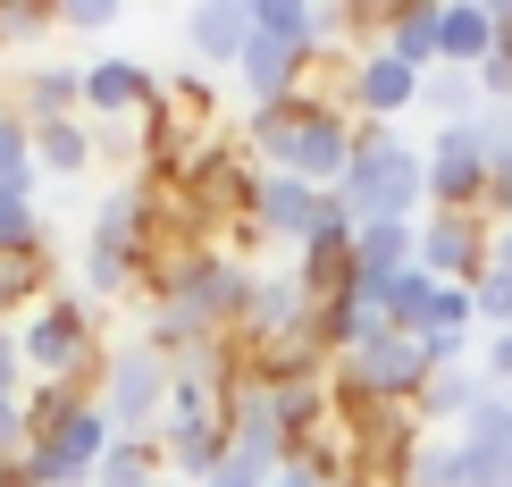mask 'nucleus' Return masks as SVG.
Segmentation results:
<instances>
[{
	"label": "nucleus",
	"mask_w": 512,
	"mask_h": 487,
	"mask_svg": "<svg viewBox=\"0 0 512 487\" xmlns=\"http://www.w3.org/2000/svg\"><path fill=\"white\" fill-rule=\"evenodd\" d=\"M110 446L118 437L84 387H26V454H17V471L34 487H93Z\"/></svg>",
	"instance_id": "obj_1"
},
{
	"label": "nucleus",
	"mask_w": 512,
	"mask_h": 487,
	"mask_svg": "<svg viewBox=\"0 0 512 487\" xmlns=\"http://www.w3.org/2000/svg\"><path fill=\"white\" fill-rule=\"evenodd\" d=\"M420 202H429L420 143H403V135H387V126H370V135L353 143V168L336 177V210H345L353 227H420Z\"/></svg>",
	"instance_id": "obj_2"
},
{
	"label": "nucleus",
	"mask_w": 512,
	"mask_h": 487,
	"mask_svg": "<svg viewBox=\"0 0 512 487\" xmlns=\"http://www.w3.org/2000/svg\"><path fill=\"white\" fill-rule=\"evenodd\" d=\"M17 362H26L34 387H84V370L101 362L93 303L84 294H42L26 320H17Z\"/></svg>",
	"instance_id": "obj_3"
},
{
	"label": "nucleus",
	"mask_w": 512,
	"mask_h": 487,
	"mask_svg": "<svg viewBox=\"0 0 512 487\" xmlns=\"http://www.w3.org/2000/svg\"><path fill=\"white\" fill-rule=\"evenodd\" d=\"M101 420H110V437H160V412H168V362L152 345H118L101 353Z\"/></svg>",
	"instance_id": "obj_4"
},
{
	"label": "nucleus",
	"mask_w": 512,
	"mask_h": 487,
	"mask_svg": "<svg viewBox=\"0 0 512 487\" xmlns=\"http://www.w3.org/2000/svg\"><path fill=\"white\" fill-rule=\"evenodd\" d=\"M412 269H429L437 286L471 294L487 278V219H462V210H420L412 227Z\"/></svg>",
	"instance_id": "obj_5"
},
{
	"label": "nucleus",
	"mask_w": 512,
	"mask_h": 487,
	"mask_svg": "<svg viewBox=\"0 0 512 487\" xmlns=\"http://www.w3.org/2000/svg\"><path fill=\"white\" fill-rule=\"evenodd\" d=\"M420 177H429V210H462V219H479L487 202V152H479V126H437L429 152H420Z\"/></svg>",
	"instance_id": "obj_6"
},
{
	"label": "nucleus",
	"mask_w": 512,
	"mask_h": 487,
	"mask_svg": "<svg viewBox=\"0 0 512 487\" xmlns=\"http://www.w3.org/2000/svg\"><path fill=\"white\" fill-rule=\"evenodd\" d=\"M429 353H420V336H378V345L345 353V387L353 404H420V387H429Z\"/></svg>",
	"instance_id": "obj_7"
},
{
	"label": "nucleus",
	"mask_w": 512,
	"mask_h": 487,
	"mask_svg": "<svg viewBox=\"0 0 512 487\" xmlns=\"http://www.w3.org/2000/svg\"><path fill=\"white\" fill-rule=\"evenodd\" d=\"M84 118H101V126H118V118H152V101H160V76L143 68V59H126V51H110V59H84Z\"/></svg>",
	"instance_id": "obj_8"
},
{
	"label": "nucleus",
	"mask_w": 512,
	"mask_h": 487,
	"mask_svg": "<svg viewBox=\"0 0 512 487\" xmlns=\"http://www.w3.org/2000/svg\"><path fill=\"white\" fill-rule=\"evenodd\" d=\"M244 219L261 227V236H277V244H311V227L328 219V194H319V185H303V177H277V168H261V177H252Z\"/></svg>",
	"instance_id": "obj_9"
},
{
	"label": "nucleus",
	"mask_w": 512,
	"mask_h": 487,
	"mask_svg": "<svg viewBox=\"0 0 512 487\" xmlns=\"http://www.w3.org/2000/svg\"><path fill=\"white\" fill-rule=\"evenodd\" d=\"M345 101H353V110L370 118V126H387V118H403V110L420 101V76L403 68L395 51H378V42H370V51H361L353 68H345Z\"/></svg>",
	"instance_id": "obj_10"
},
{
	"label": "nucleus",
	"mask_w": 512,
	"mask_h": 487,
	"mask_svg": "<svg viewBox=\"0 0 512 487\" xmlns=\"http://www.w3.org/2000/svg\"><path fill=\"white\" fill-rule=\"evenodd\" d=\"M0 101H9L17 126H59V118L84 110V76L59 68V59H34V68H17V84H9Z\"/></svg>",
	"instance_id": "obj_11"
},
{
	"label": "nucleus",
	"mask_w": 512,
	"mask_h": 487,
	"mask_svg": "<svg viewBox=\"0 0 512 487\" xmlns=\"http://www.w3.org/2000/svg\"><path fill=\"white\" fill-rule=\"evenodd\" d=\"M462 454L479 462L487 487H512V387H487L471 412H462Z\"/></svg>",
	"instance_id": "obj_12"
},
{
	"label": "nucleus",
	"mask_w": 512,
	"mask_h": 487,
	"mask_svg": "<svg viewBox=\"0 0 512 487\" xmlns=\"http://www.w3.org/2000/svg\"><path fill=\"white\" fill-rule=\"evenodd\" d=\"M252 42V0H202L194 17H185V51L202 59V68H236Z\"/></svg>",
	"instance_id": "obj_13"
},
{
	"label": "nucleus",
	"mask_w": 512,
	"mask_h": 487,
	"mask_svg": "<svg viewBox=\"0 0 512 487\" xmlns=\"http://www.w3.org/2000/svg\"><path fill=\"white\" fill-rule=\"evenodd\" d=\"M487 51H496V9H487V0H445L437 9V68L471 76Z\"/></svg>",
	"instance_id": "obj_14"
},
{
	"label": "nucleus",
	"mask_w": 512,
	"mask_h": 487,
	"mask_svg": "<svg viewBox=\"0 0 512 487\" xmlns=\"http://www.w3.org/2000/svg\"><path fill=\"white\" fill-rule=\"evenodd\" d=\"M303 68H311V59H303V51H286V42H269V34H252V42H244V59H236L252 110H277L286 93H303Z\"/></svg>",
	"instance_id": "obj_15"
},
{
	"label": "nucleus",
	"mask_w": 512,
	"mask_h": 487,
	"mask_svg": "<svg viewBox=\"0 0 512 487\" xmlns=\"http://www.w3.org/2000/svg\"><path fill=\"white\" fill-rule=\"evenodd\" d=\"M412 269V227H353V286H387Z\"/></svg>",
	"instance_id": "obj_16"
},
{
	"label": "nucleus",
	"mask_w": 512,
	"mask_h": 487,
	"mask_svg": "<svg viewBox=\"0 0 512 487\" xmlns=\"http://www.w3.org/2000/svg\"><path fill=\"white\" fill-rule=\"evenodd\" d=\"M93 152H101V135H93L84 118L34 126V168H42V177H84V168H93Z\"/></svg>",
	"instance_id": "obj_17"
},
{
	"label": "nucleus",
	"mask_w": 512,
	"mask_h": 487,
	"mask_svg": "<svg viewBox=\"0 0 512 487\" xmlns=\"http://www.w3.org/2000/svg\"><path fill=\"white\" fill-rule=\"evenodd\" d=\"M51 294V252H0V328H17Z\"/></svg>",
	"instance_id": "obj_18"
},
{
	"label": "nucleus",
	"mask_w": 512,
	"mask_h": 487,
	"mask_svg": "<svg viewBox=\"0 0 512 487\" xmlns=\"http://www.w3.org/2000/svg\"><path fill=\"white\" fill-rule=\"evenodd\" d=\"M378 51H395L412 76L437 68V9H395L387 26H378Z\"/></svg>",
	"instance_id": "obj_19"
},
{
	"label": "nucleus",
	"mask_w": 512,
	"mask_h": 487,
	"mask_svg": "<svg viewBox=\"0 0 512 487\" xmlns=\"http://www.w3.org/2000/svg\"><path fill=\"white\" fill-rule=\"evenodd\" d=\"M93 487H160V446L152 437H118V446L101 454Z\"/></svg>",
	"instance_id": "obj_20"
},
{
	"label": "nucleus",
	"mask_w": 512,
	"mask_h": 487,
	"mask_svg": "<svg viewBox=\"0 0 512 487\" xmlns=\"http://www.w3.org/2000/svg\"><path fill=\"white\" fill-rule=\"evenodd\" d=\"M479 395H487V378H471V370H437L429 387H420V404H412V412H420V420H462Z\"/></svg>",
	"instance_id": "obj_21"
},
{
	"label": "nucleus",
	"mask_w": 512,
	"mask_h": 487,
	"mask_svg": "<svg viewBox=\"0 0 512 487\" xmlns=\"http://www.w3.org/2000/svg\"><path fill=\"white\" fill-rule=\"evenodd\" d=\"M34 185H42V168H34V126L0 118V194H26V202H34Z\"/></svg>",
	"instance_id": "obj_22"
},
{
	"label": "nucleus",
	"mask_w": 512,
	"mask_h": 487,
	"mask_svg": "<svg viewBox=\"0 0 512 487\" xmlns=\"http://www.w3.org/2000/svg\"><path fill=\"white\" fill-rule=\"evenodd\" d=\"M471 101H479V84L462 76V68H429V76H420V110H437L445 126H462V110H471Z\"/></svg>",
	"instance_id": "obj_23"
},
{
	"label": "nucleus",
	"mask_w": 512,
	"mask_h": 487,
	"mask_svg": "<svg viewBox=\"0 0 512 487\" xmlns=\"http://www.w3.org/2000/svg\"><path fill=\"white\" fill-rule=\"evenodd\" d=\"M0 252H42V210L26 194H0Z\"/></svg>",
	"instance_id": "obj_24"
},
{
	"label": "nucleus",
	"mask_w": 512,
	"mask_h": 487,
	"mask_svg": "<svg viewBox=\"0 0 512 487\" xmlns=\"http://www.w3.org/2000/svg\"><path fill=\"white\" fill-rule=\"evenodd\" d=\"M471 320H487V328H512V278H504V269H487V278L471 286Z\"/></svg>",
	"instance_id": "obj_25"
},
{
	"label": "nucleus",
	"mask_w": 512,
	"mask_h": 487,
	"mask_svg": "<svg viewBox=\"0 0 512 487\" xmlns=\"http://www.w3.org/2000/svg\"><path fill=\"white\" fill-rule=\"evenodd\" d=\"M51 17H59L68 34H110V26H118V0H68V9H51Z\"/></svg>",
	"instance_id": "obj_26"
},
{
	"label": "nucleus",
	"mask_w": 512,
	"mask_h": 487,
	"mask_svg": "<svg viewBox=\"0 0 512 487\" xmlns=\"http://www.w3.org/2000/svg\"><path fill=\"white\" fill-rule=\"evenodd\" d=\"M59 17L51 9H0V42H34V34H51Z\"/></svg>",
	"instance_id": "obj_27"
},
{
	"label": "nucleus",
	"mask_w": 512,
	"mask_h": 487,
	"mask_svg": "<svg viewBox=\"0 0 512 487\" xmlns=\"http://www.w3.org/2000/svg\"><path fill=\"white\" fill-rule=\"evenodd\" d=\"M26 395V362H17V328H0V404Z\"/></svg>",
	"instance_id": "obj_28"
},
{
	"label": "nucleus",
	"mask_w": 512,
	"mask_h": 487,
	"mask_svg": "<svg viewBox=\"0 0 512 487\" xmlns=\"http://www.w3.org/2000/svg\"><path fill=\"white\" fill-rule=\"evenodd\" d=\"M487 378H496V387H512V328L487 336Z\"/></svg>",
	"instance_id": "obj_29"
},
{
	"label": "nucleus",
	"mask_w": 512,
	"mask_h": 487,
	"mask_svg": "<svg viewBox=\"0 0 512 487\" xmlns=\"http://www.w3.org/2000/svg\"><path fill=\"white\" fill-rule=\"evenodd\" d=\"M0 487H34L26 471H17V462H0Z\"/></svg>",
	"instance_id": "obj_30"
},
{
	"label": "nucleus",
	"mask_w": 512,
	"mask_h": 487,
	"mask_svg": "<svg viewBox=\"0 0 512 487\" xmlns=\"http://www.w3.org/2000/svg\"><path fill=\"white\" fill-rule=\"evenodd\" d=\"M210 487H269V479H236V471H219V479H210Z\"/></svg>",
	"instance_id": "obj_31"
},
{
	"label": "nucleus",
	"mask_w": 512,
	"mask_h": 487,
	"mask_svg": "<svg viewBox=\"0 0 512 487\" xmlns=\"http://www.w3.org/2000/svg\"><path fill=\"white\" fill-rule=\"evenodd\" d=\"M277 487H328V479H303V471H286V479H277Z\"/></svg>",
	"instance_id": "obj_32"
},
{
	"label": "nucleus",
	"mask_w": 512,
	"mask_h": 487,
	"mask_svg": "<svg viewBox=\"0 0 512 487\" xmlns=\"http://www.w3.org/2000/svg\"><path fill=\"white\" fill-rule=\"evenodd\" d=\"M0 118H9V101H0Z\"/></svg>",
	"instance_id": "obj_33"
}]
</instances>
